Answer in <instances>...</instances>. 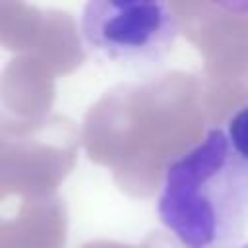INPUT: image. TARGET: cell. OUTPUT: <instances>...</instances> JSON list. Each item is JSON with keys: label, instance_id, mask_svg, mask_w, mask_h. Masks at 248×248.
Instances as JSON below:
<instances>
[{"label": "cell", "instance_id": "277c9868", "mask_svg": "<svg viewBox=\"0 0 248 248\" xmlns=\"http://www.w3.org/2000/svg\"><path fill=\"white\" fill-rule=\"evenodd\" d=\"M240 248H248V244H244V246H240Z\"/></svg>", "mask_w": 248, "mask_h": 248}, {"label": "cell", "instance_id": "6da1fadb", "mask_svg": "<svg viewBox=\"0 0 248 248\" xmlns=\"http://www.w3.org/2000/svg\"><path fill=\"white\" fill-rule=\"evenodd\" d=\"M157 211L182 248L238 244L248 225V161L223 130H209L169 165Z\"/></svg>", "mask_w": 248, "mask_h": 248}, {"label": "cell", "instance_id": "3957f363", "mask_svg": "<svg viewBox=\"0 0 248 248\" xmlns=\"http://www.w3.org/2000/svg\"><path fill=\"white\" fill-rule=\"evenodd\" d=\"M227 138L234 151L248 161V105L240 107L227 124Z\"/></svg>", "mask_w": 248, "mask_h": 248}, {"label": "cell", "instance_id": "7a4b0ae2", "mask_svg": "<svg viewBox=\"0 0 248 248\" xmlns=\"http://www.w3.org/2000/svg\"><path fill=\"white\" fill-rule=\"evenodd\" d=\"M81 35L97 58L140 70L163 64L178 25L159 0H91L81 14Z\"/></svg>", "mask_w": 248, "mask_h": 248}]
</instances>
